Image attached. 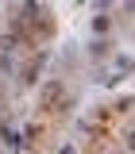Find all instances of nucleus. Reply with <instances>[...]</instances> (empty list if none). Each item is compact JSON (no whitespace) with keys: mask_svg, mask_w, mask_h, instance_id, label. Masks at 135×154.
Instances as JSON below:
<instances>
[{"mask_svg":"<svg viewBox=\"0 0 135 154\" xmlns=\"http://www.w3.org/2000/svg\"><path fill=\"white\" fill-rule=\"evenodd\" d=\"M0 139H4V143H8V146H12V150H16L19 143H23V139H19V135H16V131H0Z\"/></svg>","mask_w":135,"mask_h":154,"instance_id":"1","label":"nucleus"},{"mask_svg":"<svg viewBox=\"0 0 135 154\" xmlns=\"http://www.w3.org/2000/svg\"><path fill=\"white\" fill-rule=\"evenodd\" d=\"M116 66H120L124 73H131V69H135V62H131V58H127V54H120V58H116Z\"/></svg>","mask_w":135,"mask_h":154,"instance_id":"2","label":"nucleus"},{"mask_svg":"<svg viewBox=\"0 0 135 154\" xmlns=\"http://www.w3.org/2000/svg\"><path fill=\"white\" fill-rule=\"evenodd\" d=\"M58 154H77V150H74V143H66V146H62Z\"/></svg>","mask_w":135,"mask_h":154,"instance_id":"3","label":"nucleus"}]
</instances>
